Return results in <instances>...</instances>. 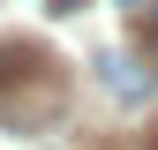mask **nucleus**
<instances>
[{
  "label": "nucleus",
  "instance_id": "obj_2",
  "mask_svg": "<svg viewBox=\"0 0 158 150\" xmlns=\"http://www.w3.org/2000/svg\"><path fill=\"white\" fill-rule=\"evenodd\" d=\"M98 83H106L121 105H143V98H151V75L135 68L128 53H98Z\"/></svg>",
  "mask_w": 158,
  "mask_h": 150
},
{
  "label": "nucleus",
  "instance_id": "obj_3",
  "mask_svg": "<svg viewBox=\"0 0 158 150\" xmlns=\"http://www.w3.org/2000/svg\"><path fill=\"white\" fill-rule=\"evenodd\" d=\"M135 38H143V53L158 60V0H143V8H135Z\"/></svg>",
  "mask_w": 158,
  "mask_h": 150
},
{
  "label": "nucleus",
  "instance_id": "obj_4",
  "mask_svg": "<svg viewBox=\"0 0 158 150\" xmlns=\"http://www.w3.org/2000/svg\"><path fill=\"white\" fill-rule=\"evenodd\" d=\"M45 8H53V15H83V0H45Z\"/></svg>",
  "mask_w": 158,
  "mask_h": 150
},
{
  "label": "nucleus",
  "instance_id": "obj_1",
  "mask_svg": "<svg viewBox=\"0 0 158 150\" xmlns=\"http://www.w3.org/2000/svg\"><path fill=\"white\" fill-rule=\"evenodd\" d=\"M68 112V68L30 38H0V128L38 135Z\"/></svg>",
  "mask_w": 158,
  "mask_h": 150
},
{
  "label": "nucleus",
  "instance_id": "obj_5",
  "mask_svg": "<svg viewBox=\"0 0 158 150\" xmlns=\"http://www.w3.org/2000/svg\"><path fill=\"white\" fill-rule=\"evenodd\" d=\"M121 8H143V0H121Z\"/></svg>",
  "mask_w": 158,
  "mask_h": 150
}]
</instances>
